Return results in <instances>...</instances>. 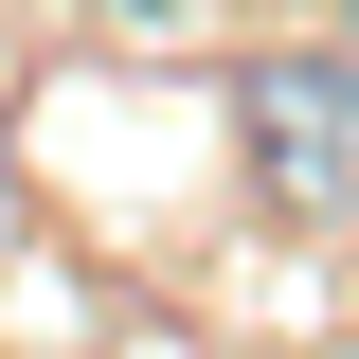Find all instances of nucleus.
I'll list each match as a JSON object with an SVG mask.
<instances>
[{"label": "nucleus", "mask_w": 359, "mask_h": 359, "mask_svg": "<svg viewBox=\"0 0 359 359\" xmlns=\"http://www.w3.org/2000/svg\"><path fill=\"white\" fill-rule=\"evenodd\" d=\"M233 126H252V180H269V198L359 216V54H252Z\"/></svg>", "instance_id": "obj_1"}, {"label": "nucleus", "mask_w": 359, "mask_h": 359, "mask_svg": "<svg viewBox=\"0 0 359 359\" xmlns=\"http://www.w3.org/2000/svg\"><path fill=\"white\" fill-rule=\"evenodd\" d=\"M108 18H198V0H108Z\"/></svg>", "instance_id": "obj_2"}, {"label": "nucleus", "mask_w": 359, "mask_h": 359, "mask_svg": "<svg viewBox=\"0 0 359 359\" xmlns=\"http://www.w3.org/2000/svg\"><path fill=\"white\" fill-rule=\"evenodd\" d=\"M341 36H359V0H341Z\"/></svg>", "instance_id": "obj_3"}]
</instances>
